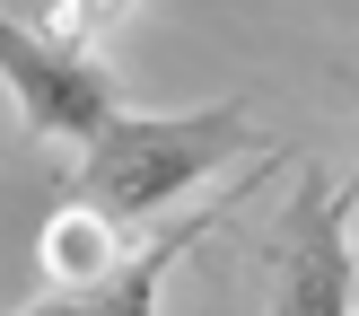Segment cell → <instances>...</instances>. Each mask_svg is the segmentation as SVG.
I'll return each mask as SVG.
<instances>
[{
    "label": "cell",
    "mask_w": 359,
    "mask_h": 316,
    "mask_svg": "<svg viewBox=\"0 0 359 316\" xmlns=\"http://www.w3.org/2000/svg\"><path fill=\"white\" fill-rule=\"evenodd\" d=\"M255 105L245 97H210V105H175V114H123L97 150H79V176H70V202L105 211L114 228H149L184 202L193 185H210L219 167L255 158Z\"/></svg>",
    "instance_id": "1"
},
{
    "label": "cell",
    "mask_w": 359,
    "mask_h": 316,
    "mask_svg": "<svg viewBox=\"0 0 359 316\" xmlns=\"http://www.w3.org/2000/svg\"><path fill=\"white\" fill-rule=\"evenodd\" d=\"M255 316H359V167H298L272 237H263Z\"/></svg>",
    "instance_id": "2"
},
{
    "label": "cell",
    "mask_w": 359,
    "mask_h": 316,
    "mask_svg": "<svg viewBox=\"0 0 359 316\" xmlns=\"http://www.w3.org/2000/svg\"><path fill=\"white\" fill-rule=\"evenodd\" d=\"M0 88H9L18 123L35 140H79V150H97L132 114L114 70H105V53L62 44L44 18H9V9H0Z\"/></svg>",
    "instance_id": "3"
},
{
    "label": "cell",
    "mask_w": 359,
    "mask_h": 316,
    "mask_svg": "<svg viewBox=\"0 0 359 316\" xmlns=\"http://www.w3.org/2000/svg\"><path fill=\"white\" fill-rule=\"evenodd\" d=\"M210 220H219V211H193V220L158 228V237L140 246L114 281H97V290H44V298H27L18 316H158V290H167L175 255H193V237H202Z\"/></svg>",
    "instance_id": "4"
},
{
    "label": "cell",
    "mask_w": 359,
    "mask_h": 316,
    "mask_svg": "<svg viewBox=\"0 0 359 316\" xmlns=\"http://www.w3.org/2000/svg\"><path fill=\"white\" fill-rule=\"evenodd\" d=\"M132 255H140L132 228H114L105 211H79V202H62V211L44 220V237H35L44 290H97V281H114Z\"/></svg>",
    "instance_id": "5"
}]
</instances>
